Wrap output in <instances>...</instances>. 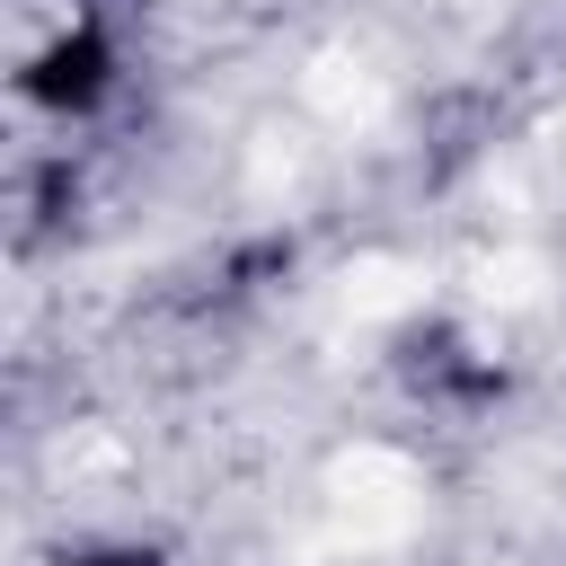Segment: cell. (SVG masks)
<instances>
[{
  "label": "cell",
  "instance_id": "obj_1",
  "mask_svg": "<svg viewBox=\"0 0 566 566\" xmlns=\"http://www.w3.org/2000/svg\"><path fill=\"white\" fill-rule=\"evenodd\" d=\"M106 80H115V53H106V35H97V27H71V35H53V44L27 62V97H35V106H53V115L97 106V97H106Z\"/></svg>",
  "mask_w": 566,
  "mask_h": 566
},
{
  "label": "cell",
  "instance_id": "obj_2",
  "mask_svg": "<svg viewBox=\"0 0 566 566\" xmlns=\"http://www.w3.org/2000/svg\"><path fill=\"white\" fill-rule=\"evenodd\" d=\"M80 566H159L150 548H97V557H80Z\"/></svg>",
  "mask_w": 566,
  "mask_h": 566
}]
</instances>
